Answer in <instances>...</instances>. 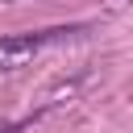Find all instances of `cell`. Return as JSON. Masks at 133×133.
Listing matches in <instances>:
<instances>
[{
  "label": "cell",
  "mask_w": 133,
  "mask_h": 133,
  "mask_svg": "<svg viewBox=\"0 0 133 133\" xmlns=\"http://www.w3.org/2000/svg\"><path fill=\"white\" fill-rule=\"evenodd\" d=\"M33 125V116L29 121H0V133H21V129H29Z\"/></svg>",
  "instance_id": "cell-2"
},
{
  "label": "cell",
  "mask_w": 133,
  "mask_h": 133,
  "mask_svg": "<svg viewBox=\"0 0 133 133\" xmlns=\"http://www.w3.org/2000/svg\"><path fill=\"white\" fill-rule=\"evenodd\" d=\"M79 33H83V25H58V29H37V33H8V37H0V71H17L29 58H37L50 42H66V37H79Z\"/></svg>",
  "instance_id": "cell-1"
}]
</instances>
